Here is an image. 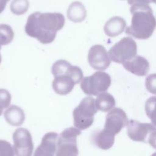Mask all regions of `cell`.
I'll return each instance as SVG.
<instances>
[{
    "mask_svg": "<svg viewBox=\"0 0 156 156\" xmlns=\"http://www.w3.org/2000/svg\"><path fill=\"white\" fill-rule=\"evenodd\" d=\"M51 73L54 79L52 87L54 91L60 95H66L74 88L75 84L79 83L83 78L82 69L73 66L65 60H58L54 63Z\"/></svg>",
    "mask_w": 156,
    "mask_h": 156,
    "instance_id": "3957f363",
    "label": "cell"
},
{
    "mask_svg": "<svg viewBox=\"0 0 156 156\" xmlns=\"http://www.w3.org/2000/svg\"><path fill=\"white\" fill-rule=\"evenodd\" d=\"M128 118L125 112L119 108H115L106 115L104 128L115 135L127 126Z\"/></svg>",
    "mask_w": 156,
    "mask_h": 156,
    "instance_id": "8fae6325",
    "label": "cell"
},
{
    "mask_svg": "<svg viewBox=\"0 0 156 156\" xmlns=\"http://www.w3.org/2000/svg\"><path fill=\"white\" fill-rule=\"evenodd\" d=\"M14 32L8 24H0V46L7 45L13 40Z\"/></svg>",
    "mask_w": 156,
    "mask_h": 156,
    "instance_id": "d6986e66",
    "label": "cell"
},
{
    "mask_svg": "<svg viewBox=\"0 0 156 156\" xmlns=\"http://www.w3.org/2000/svg\"><path fill=\"white\" fill-rule=\"evenodd\" d=\"M13 150L16 156H32L34 144L30 132L24 128H18L13 134Z\"/></svg>",
    "mask_w": 156,
    "mask_h": 156,
    "instance_id": "ba28073f",
    "label": "cell"
},
{
    "mask_svg": "<svg viewBox=\"0 0 156 156\" xmlns=\"http://www.w3.org/2000/svg\"><path fill=\"white\" fill-rule=\"evenodd\" d=\"M151 3L153 2V3L156 4V0H151Z\"/></svg>",
    "mask_w": 156,
    "mask_h": 156,
    "instance_id": "f1b7e54d",
    "label": "cell"
},
{
    "mask_svg": "<svg viewBox=\"0 0 156 156\" xmlns=\"http://www.w3.org/2000/svg\"><path fill=\"white\" fill-rule=\"evenodd\" d=\"M127 2L130 5H133L135 4H148L151 3V0H127Z\"/></svg>",
    "mask_w": 156,
    "mask_h": 156,
    "instance_id": "484cf974",
    "label": "cell"
},
{
    "mask_svg": "<svg viewBox=\"0 0 156 156\" xmlns=\"http://www.w3.org/2000/svg\"><path fill=\"white\" fill-rule=\"evenodd\" d=\"M9 0H0V13H1L5 9L7 3Z\"/></svg>",
    "mask_w": 156,
    "mask_h": 156,
    "instance_id": "4316f807",
    "label": "cell"
},
{
    "mask_svg": "<svg viewBox=\"0 0 156 156\" xmlns=\"http://www.w3.org/2000/svg\"><path fill=\"white\" fill-rule=\"evenodd\" d=\"M145 87L149 93L156 94V73L151 74L146 78Z\"/></svg>",
    "mask_w": 156,
    "mask_h": 156,
    "instance_id": "cb8c5ba5",
    "label": "cell"
},
{
    "mask_svg": "<svg viewBox=\"0 0 156 156\" xmlns=\"http://www.w3.org/2000/svg\"><path fill=\"white\" fill-rule=\"evenodd\" d=\"M4 115L5 121L13 126H21L25 119V114L23 110L15 105L9 107L4 112Z\"/></svg>",
    "mask_w": 156,
    "mask_h": 156,
    "instance_id": "2e32d148",
    "label": "cell"
},
{
    "mask_svg": "<svg viewBox=\"0 0 156 156\" xmlns=\"http://www.w3.org/2000/svg\"><path fill=\"white\" fill-rule=\"evenodd\" d=\"M58 134L55 132L46 133L40 144L36 149L34 156H54L57 149Z\"/></svg>",
    "mask_w": 156,
    "mask_h": 156,
    "instance_id": "7c38bea8",
    "label": "cell"
},
{
    "mask_svg": "<svg viewBox=\"0 0 156 156\" xmlns=\"http://www.w3.org/2000/svg\"><path fill=\"white\" fill-rule=\"evenodd\" d=\"M151 156H156V152H155V153H154Z\"/></svg>",
    "mask_w": 156,
    "mask_h": 156,
    "instance_id": "f546056e",
    "label": "cell"
},
{
    "mask_svg": "<svg viewBox=\"0 0 156 156\" xmlns=\"http://www.w3.org/2000/svg\"><path fill=\"white\" fill-rule=\"evenodd\" d=\"M80 134V130L76 127L65 129L58 136L55 156H78L76 140Z\"/></svg>",
    "mask_w": 156,
    "mask_h": 156,
    "instance_id": "52a82bcc",
    "label": "cell"
},
{
    "mask_svg": "<svg viewBox=\"0 0 156 156\" xmlns=\"http://www.w3.org/2000/svg\"><path fill=\"white\" fill-rule=\"evenodd\" d=\"M132 14L131 25L126 29V34L140 40L149 38L156 27V19L151 7L147 4H135L130 9Z\"/></svg>",
    "mask_w": 156,
    "mask_h": 156,
    "instance_id": "7a4b0ae2",
    "label": "cell"
},
{
    "mask_svg": "<svg viewBox=\"0 0 156 156\" xmlns=\"http://www.w3.org/2000/svg\"><path fill=\"white\" fill-rule=\"evenodd\" d=\"M1 46H0V50H1ZM1 60H2V57H1V55L0 54V64L1 63Z\"/></svg>",
    "mask_w": 156,
    "mask_h": 156,
    "instance_id": "83f0119b",
    "label": "cell"
},
{
    "mask_svg": "<svg viewBox=\"0 0 156 156\" xmlns=\"http://www.w3.org/2000/svg\"><path fill=\"white\" fill-rule=\"evenodd\" d=\"M65 19L60 13H41L30 14L25 26V32L29 37L35 38L43 44L54 41L57 32L63 28Z\"/></svg>",
    "mask_w": 156,
    "mask_h": 156,
    "instance_id": "6da1fadb",
    "label": "cell"
},
{
    "mask_svg": "<svg viewBox=\"0 0 156 156\" xmlns=\"http://www.w3.org/2000/svg\"><path fill=\"white\" fill-rule=\"evenodd\" d=\"M147 143L149 144L156 149V130L151 133L147 139Z\"/></svg>",
    "mask_w": 156,
    "mask_h": 156,
    "instance_id": "d4e9b609",
    "label": "cell"
},
{
    "mask_svg": "<svg viewBox=\"0 0 156 156\" xmlns=\"http://www.w3.org/2000/svg\"><path fill=\"white\" fill-rule=\"evenodd\" d=\"M87 16V10L83 4L79 1L72 2L67 10L68 18L74 23H80Z\"/></svg>",
    "mask_w": 156,
    "mask_h": 156,
    "instance_id": "e0dca14e",
    "label": "cell"
},
{
    "mask_svg": "<svg viewBox=\"0 0 156 156\" xmlns=\"http://www.w3.org/2000/svg\"><path fill=\"white\" fill-rule=\"evenodd\" d=\"M0 156H15L13 147L5 140H0Z\"/></svg>",
    "mask_w": 156,
    "mask_h": 156,
    "instance_id": "603a6c76",
    "label": "cell"
},
{
    "mask_svg": "<svg viewBox=\"0 0 156 156\" xmlns=\"http://www.w3.org/2000/svg\"><path fill=\"white\" fill-rule=\"evenodd\" d=\"M29 6L28 0H13L10 4V10L13 14L21 15L27 11Z\"/></svg>",
    "mask_w": 156,
    "mask_h": 156,
    "instance_id": "44dd1931",
    "label": "cell"
},
{
    "mask_svg": "<svg viewBox=\"0 0 156 156\" xmlns=\"http://www.w3.org/2000/svg\"><path fill=\"white\" fill-rule=\"evenodd\" d=\"M145 111L152 124L156 127V96H152L146 101Z\"/></svg>",
    "mask_w": 156,
    "mask_h": 156,
    "instance_id": "ffe728a7",
    "label": "cell"
},
{
    "mask_svg": "<svg viewBox=\"0 0 156 156\" xmlns=\"http://www.w3.org/2000/svg\"><path fill=\"white\" fill-rule=\"evenodd\" d=\"M92 141L99 148L107 150L112 147L115 142V135L104 129L95 132L92 135Z\"/></svg>",
    "mask_w": 156,
    "mask_h": 156,
    "instance_id": "5bb4252c",
    "label": "cell"
},
{
    "mask_svg": "<svg viewBox=\"0 0 156 156\" xmlns=\"http://www.w3.org/2000/svg\"><path fill=\"white\" fill-rule=\"evenodd\" d=\"M137 54V45L135 40L124 37L115 43L108 51V56L112 61L123 64L134 58Z\"/></svg>",
    "mask_w": 156,
    "mask_h": 156,
    "instance_id": "8992f818",
    "label": "cell"
},
{
    "mask_svg": "<svg viewBox=\"0 0 156 156\" xmlns=\"http://www.w3.org/2000/svg\"><path fill=\"white\" fill-rule=\"evenodd\" d=\"M110 75L103 71H96L90 76L84 77L80 82L83 92L89 96H98L105 92L111 85Z\"/></svg>",
    "mask_w": 156,
    "mask_h": 156,
    "instance_id": "5b68a950",
    "label": "cell"
},
{
    "mask_svg": "<svg viewBox=\"0 0 156 156\" xmlns=\"http://www.w3.org/2000/svg\"><path fill=\"white\" fill-rule=\"evenodd\" d=\"M95 105L98 110L107 112L115 107V99L110 93L104 92L98 95L95 100Z\"/></svg>",
    "mask_w": 156,
    "mask_h": 156,
    "instance_id": "ac0fdd59",
    "label": "cell"
},
{
    "mask_svg": "<svg viewBox=\"0 0 156 156\" xmlns=\"http://www.w3.org/2000/svg\"><path fill=\"white\" fill-rule=\"evenodd\" d=\"M156 130V127L152 124L142 123L138 121L130 120L127 124V135L135 141L147 142L151 133Z\"/></svg>",
    "mask_w": 156,
    "mask_h": 156,
    "instance_id": "9c48e42d",
    "label": "cell"
},
{
    "mask_svg": "<svg viewBox=\"0 0 156 156\" xmlns=\"http://www.w3.org/2000/svg\"><path fill=\"white\" fill-rule=\"evenodd\" d=\"M88 61L93 69L99 71L106 69L111 63L106 49L101 44H95L90 48Z\"/></svg>",
    "mask_w": 156,
    "mask_h": 156,
    "instance_id": "30bf717a",
    "label": "cell"
},
{
    "mask_svg": "<svg viewBox=\"0 0 156 156\" xmlns=\"http://www.w3.org/2000/svg\"><path fill=\"white\" fill-rule=\"evenodd\" d=\"M95 100L88 96L83 98L73 112L74 125L79 130L89 128L94 121V116L98 112Z\"/></svg>",
    "mask_w": 156,
    "mask_h": 156,
    "instance_id": "277c9868",
    "label": "cell"
},
{
    "mask_svg": "<svg viewBox=\"0 0 156 156\" xmlns=\"http://www.w3.org/2000/svg\"><path fill=\"white\" fill-rule=\"evenodd\" d=\"M126 27V22L124 18L120 16H113L106 22L104 30L107 36L115 37L122 34Z\"/></svg>",
    "mask_w": 156,
    "mask_h": 156,
    "instance_id": "9a60e30c",
    "label": "cell"
},
{
    "mask_svg": "<svg viewBox=\"0 0 156 156\" xmlns=\"http://www.w3.org/2000/svg\"><path fill=\"white\" fill-rule=\"evenodd\" d=\"M11 99V94L7 90L4 88L0 89V116L2 113L3 109L9 107Z\"/></svg>",
    "mask_w": 156,
    "mask_h": 156,
    "instance_id": "7402d4cb",
    "label": "cell"
},
{
    "mask_svg": "<svg viewBox=\"0 0 156 156\" xmlns=\"http://www.w3.org/2000/svg\"><path fill=\"white\" fill-rule=\"evenodd\" d=\"M122 65L126 70L138 76H146L150 69L147 60L140 55H136L132 60L123 63Z\"/></svg>",
    "mask_w": 156,
    "mask_h": 156,
    "instance_id": "4fadbf2b",
    "label": "cell"
}]
</instances>
